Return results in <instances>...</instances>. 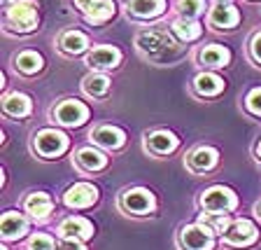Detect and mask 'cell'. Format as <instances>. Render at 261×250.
Instances as JSON below:
<instances>
[{"mask_svg": "<svg viewBox=\"0 0 261 250\" xmlns=\"http://www.w3.org/2000/svg\"><path fill=\"white\" fill-rule=\"evenodd\" d=\"M236 203H238L236 194L228 190V187H222V185L210 187V190H205L201 196V206L212 213L231 211V208H236Z\"/></svg>", "mask_w": 261, "mask_h": 250, "instance_id": "8992f818", "label": "cell"}, {"mask_svg": "<svg viewBox=\"0 0 261 250\" xmlns=\"http://www.w3.org/2000/svg\"><path fill=\"white\" fill-rule=\"evenodd\" d=\"M194 89L201 96H217L224 89V80L215 73H201V75L194 80Z\"/></svg>", "mask_w": 261, "mask_h": 250, "instance_id": "d6986e66", "label": "cell"}, {"mask_svg": "<svg viewBox=\"0 0 261 250\" xmlns=\"http://www.w3.org/2000/svg\"><path fill=\"white\" fill-rule=\"evenodd\" d=\"M35 150H38L42 157L51 159V157H59L61 152H65L68 147V136L63 131H56V129H44L40 133H35V141H33Z\"/></svg>", "mask_w": 261, "mask_h": 250, "instance_id": "3957f363", "label": "cell"}, {"mask_svg": "<svg viewBox=\"0 0 261 250\" xmlns=\"http://www.w3.org/2000/svg\"><path fill=\"white\" fill-rule=\"evenodd\" d=\"M110 16H114V3L112 0H98L96 5L87 12V21L89 24H105Z\"/></svg>", "mask_w": 261, "mask_h": 250, "instance_id": "d4e9b609", "label": "cell"}, {"mask_svg": "<svg viewBox=\"0 0 261 250\" xmlns=\"http://www.w3.org/2000/svg\"><path fill=\"white\" fill-rule=\"evenodd\" d=\"M147 147L156 154H168L177 147V138L170 131H154L152 136H147Z\"/></svg>", "mask_w": 261, "mask_h": 250, "instance_id": "2e32d148", "label": "cell"}, {"mask_svg": "<svg viewBox=\"0 0 261 250\" xmlns=\"http://www.w3.org/2000/svg\"><path fill=\"white\" fill-rule=\"evenodd\" d=\"M173 33L179 40L189 42V40H196L198 35H201V26H198L196 21H189V19H177V21L173 24Z\"/></svg>", "mask_w": 261, "mask_h": 250, "instance_id": "4316f807", "label": "cell"}, {"mask_svg": "<svg viewBox=\"0 0 261 250\" xmlns=\"http://www.w3.org/2000/svg\"><path fill=\"white\" fill-rule=\"evenodd\" d=\"M26 211L31 213L33 218H38V220H44L51 213V199H49L47 194H42V192H35V194H31L26 199Z\"/></svg>", "mask_w": 261, "mask_h": 250, "instance_id": "7402d4cb", "label": "cell"}, {"mask_svg": "<svg viewBox=\"0 0 261 250\" xmlns=\"http://www.w3.org/2000/svg\"><path fill=\"white\" fill-rule=\"evenodd\" d=\"M256 154H259V159H261V141H259V145H256Z\"/></svg>", "mask_w": 261, "mask_h": 250, "instance_id": "e575fe53", "label": "cell"}, {"mask_svg": "<svg viewBox=\"0 0 261 250\" xmlns=\"http://www.w3.org/2000/svg\"><path fill=\"white\" fill-rule=\"evenodd\" d=\"M3 3H5V5H10V3H12V0H3Z\"/></svg>", "mask_w": 261, "mask_h": 250, "instance_id": "74e56055", "label": "cell"}, {"mask_svg": "<svg viewBox=\"0 0 261 250\" xmlns=\"http://www.w3.org/2000/svg\"><path fill=\"white\" fill-rule=\"evenodd\" d=\"M219 154L217 150H212V147H198L194 152L189 154V169L196 171V173H205L210 171L215 164H217Z\"/></svg>", "mask_w": 261, "mask_h": 250, "instance_id": "5bb4252c", "label": "cell"}, {"mask_svg": "<svg viewBox=\"0 0 261 250\" xmlns=\"http://www.w3.org/2000/svg\"><path fill=\"white\" fill-rule=\"evenodd\" d=\"M136 44H138V49H140L142 54L149 56V59H154V61H168L177 54V44L173 42V38H170L168 33H163V31L140 33L138 40H136Z\"/></svg>", "mask_w": 261, "mask_h": 250, "instance_id": "6da1fadb", "label": "cell"}, {"mask_svg": "<svg viewBox=\"0 0 261 250\" xmlns=\"http://www.w3.org/2000/svg\"><path fill=\"white\" fill-rule=\"evenodd\" d=\"M108 89H110V80L103 73H91V75L84 77V92H87L89 96L98 98V96H103Z\"/></svg>", "mask_w": 261, "mask_h": 250, "instance_id": "484cf974", "label": "cell"}, {"mask_svg": "<svg viewBox=\"0 0 261 250\" xmlns=\"http://www.w3.org/2000/svg\"><path fill=\"white\" fill-rule=\"evenodd\" d=\"M16 71L23 73V75H35V73L42 71V56L35 54V52H21V54L14 59Z\"/></svg>", "mask_w": 261, "mask_h": 250, "instance_id": "cb8c5ba5", "label": "cell"}, {"mask_svg": "<svg viewBox=\"0 0 261 250\" xmlns=\"http://www.w3.org/2000/svg\"><path fill=\"white\" fill-rule=\"evenodd\" d=\"M91 138L93 143H98L105 150H117V147L124 145L126 133L121 129H117V126H100V129H96L91 133Z\"/></svg>", "mask_w": 261, "mask_h": 250, "instance_id": "4fadbf2b", "label": "cell"}, {"mask_svg": "<svg viewBox=\"0 0 261 250\" xmlns=\"http://www.w3.org/2000/svg\"><path fill=\"white\" fill-rule=\"evenodd\" d=\"M238 19H240L238 10L231 5H217L210 12V24L215 28H233L238 24Z\"/></svg>", "mask_w": 261, "mask_h": 250, "instance_id": "ac0fdd59", "label": "cell"}, {"mask_svg": "<svg viewBox=\"0 0 261 250\" xmlns=\"http://www.w3.org/2000/svg\"><path fill=\"white\" fill-rule=\"evenodd\" d=\"M96 3H98V0H75V5L80 7V10H84V12H89L93 5H96Z\"/></svg>", "mask_w": 261, "mask_h": 250, "instance_id": "836d02e7", "label": "cell"}, {"mask_svg": "<svg viewBox=\"0 0 261 250\" xmlns=\"http://www.w3.org/2000/svg\"><path fill=\"white\" fill-rule=\"evenodd\" d=\"M166 10V0H130L128 12L140 19H154Z\"/></svg>", "mask_w": 261, "mask_h": 250, "instance_id": "9a60e30c", "label": "cell"}, {"mask_svg": "<svg viewBox=\"0 0 261 250\" xmlns=\"http://www.w3.org/2000/svg\"><path fill=\"white\" fill-rule=\"evenodd\" d=\"M75 159L84 171H100L108 164V157L100 150H93V147H82Z\"/></svg>", "mask_w": 261, "mask_h": 250, "instance_id": "44dd1931", "label": "cell"}, {"mask_svg": "<svg viewBox=\"0 0 261 250\" xmlns=\"http://www.w3.org/2000/svg\"><path fill=\"white\" fill-rule=\"evenodd\" d=\"M7 21L19 33H28L38 26V5L35 0H19L7 10Z\"/></svg>", "mask_w": 261, "mask_h": 250, "instance_id": "7a4b0ae2", "label": "cell"}, {"mask_svg": "<svg viewBox=\"0 0 261 250\" xmlns=\"http://www.w3.org/2000/svg\"><path fill=\"white\" fill-rule=\"evenodd\" d=\"M56 250H87L82 245V241H75V239H63L61 243H56Z\"/></svg>", "mask_w": 261, "mask_h": 250, "instance_id": "1f68e13d", "label": "cell"}, {"mask_svg": "<svg viewBox=\"0 0 261 250\" xmlns=\"http://www.w3.org/2000/svg\"><path fill=\"white\" fill-rule=\"evenodd\" d=\"M59 234L63 236V239L87 241L93 236V227H91V222L84 218H68L59 224Z\"/></svg>", "mask_w": 261, "mask_h": 250, "instance_id": "30bf717a", "label": "cell"}, {"mask_svg": "<svg viewBox=\"0 0 261 250\" xmlns=\"http://www.w3.org/2000/svg\"><path fill=\"white\" fill-rule=\"evenodd\" d=\"M119 61H121V52L117 47H96L87 56V63L91 68H98V71L114 68V65H119Z\"/></svg>", "mask_w": 261, "mask_h": 250, "instance_id": "8fae6325", "label": "cell"}, {"mask_svg": "<svg viewBox=\"0 0 261 250\" xmlns=\"http://www.w3.org/2000/svg\"><path fill=\"white\" fill-rule=\"evenodd\" d=\"M212 236H215V232L207 229L205 224H187L179 234V243L185 250H212V245H215Z\"/></svg>", "mask_w": 261, "mask_h": 250, "instance_id": "277c9868", "label": "cell"}, {"mask_svg": "<svg viewBox=\"0 0 261 250\" xmlns=\"http://www.w3.org/2000/svg\"><path fill=\"white\" fill-rule=\"evenodd\" d=\"M256 241V227L250 220H238L224 232V243L228 245H250Z\"/></svg>", "mask_w": 261, "mask_h": 250, "instance_id": "9c48e42d", "label": "cell"}, {"mask_svg": "<svg viewBox=\"0 0 261 250\" xmlns=\"http://www.w3.org/2000/svg\"><path fill=\"white\" fill-rule=\"evenodd\" d=\"M26 232H28V222L19 213L7 211L5 215L0 218V234L5 236V239H21Z\"/></svg>", "mask_w": 261, "mask_h": 250, "instance_id": "7c38bea8", "label": "cell"}, {"mask_svg": "<svg viewBox=\"0 0 261 250\" xmlns=\"http://www.w3.org/2000/svg\"><path fill=\"white\" fill-rule=\"evenodd\" d=\"M256 215L261 218V203H256Z\"/></svg>", "mask_w": 261, "mask_h": 250, "instance_id": "d590c367", "label": "cell"}, {"mask_svg": "<svg viewBox=\"0 0 261 250\" xmlns=\"http://www.w3.org/2000/svg\"><path fill=\"white\" fill-rule=\"evenodd\" d=\"M252 56H254V61H259L261 63V33H256L254 38H252Z\"/></svg>", "mask_w": 261, "mask_h": 250, "instance_id": "d6a6232c", "label": "cell"}, {"mask_svg": "<svg viewBox=\"0 0 261 250\" xmlns=\"http://www.w3.org/2000/svg\"><path fill=\"white\" fill-rule=\"evenodd\" d=\"M89 47V38L82 31H68L61 35V49L65 54H82Z\"/></svg>", "mask_w": 261, "mask_h": 250, "instance_id": "603a6c76", "label": "cell"}, {"mask_svg": "<svg viewBox=\"0 0 261 250\" xmlns=\"http://www.w3.org/2000/svg\"><path fill=\"white\" fill-rule=\"evenodd\" d=\"M154 194L149 190H142V187H136V190H126L124 196H121V206L126 208L133 215H147L149 211H154Z\"/></svg>", "mask_w": 261, "mask_h": 250, "instance_id": "52a82bcc", "label": "cell"}, {"mask_svg": "<svg viewBox=\"0 0 261 250\" xmlns=\"http://www.w3.org/2000/svg\"><path fill=\"white\" fill-rule=\"evenodd\" d=\"M245 108L250 110L252 115H261V89H252L245 98Z\"/></svg>", "mask_w": 261, "mask_h": 250, "instance_id": "4dcf8cb0", "label": "cell"}, {"mask_svg": "<svg viewBox=\"0 0 261 250\" xmlns=\"http://www.w3.org/2000/svg\"><path fill=\"white\" fill-rule=\"evenodd\" d=\"M28 250H56L54 245V239L47 234H35L28 243Z\"/></svg>", "mask_w": 261, "mask_h": 250, "instance_id": "f546056e", "label": "cell"}, {"mask_svg": "<svg viewBox=\"0 0 261 250\" xmlns=\"http://www.w3.org/2000/svg\"><path fill=\"white\" fill-rule=\"evenodd\" d=\"M203 7H205L203 0H179L177 3V10H179V14H182V19H189V21L201 14Z\"/></svg>", "mask_w": 261, "mask_h": 250, "instance_id": "f1b7e54d", "label": "cell"}, {"mask_svg": "<svg viewBox=\"0 0 261 250\" xmlns=\"http://www.w3.org/2000/svg\"><path fill=\"white\" fill-rule=\"evenodd\" d=\"M201 224H205L207 229H212L215 234H224V232L231 227V224H228L226 213H203Z\"/></svg>", "mask_w": 261, "mask_h": 250, "instance_id": "83f0119b", "label": "cell"}, {"mask_svg": "<svg viewBox=\"0 0 261 250\" xmlns=\"http://www.w3.org/2000/svg\"><path fill=\"white\" fill-rule=\"evenodd\" d=\"M54 120L63 126H82L89 120V108L75 98H68L54 108Z\"/></svg>", "mask_w": 261, "mask_h": 250, "instance_id": "5b68a950", "label": "cell"}, {"mask_svg": "<svg viewBox=\"0 0 261 250\" xmlns=\"http://www.w3.org/2000/svg\"><path fill=\"white\" fill-rule=\"evenodd\" d=\"M96 199H98V190L93 185H89V183H77L63 196L65 206L70 208H87L91 203H96Z\"/></svg>", "mask_w": 261, "mask_h": 250, "instance_id": "ba28073f", "label": "cell"}, {"mask_svg": "<svg viewBox=\"0 0 261 250\" xmlns=\"http://www.w3.org/2000/svg\"><path fill=\"white\" fill-rule=\"evenodd\" d=\"M3 110L10 117H26L31 112V98L26 94H10L3 98Z\"/></svg>", "mask_w": 261, "mask_h": 250, "instance_id": "ffe728a7", "label": "cell"}, {"mask_svg": "<svg viewBox=\"0 0 261 250\" xmlns=\"http://www.w3.org/2000/svg\"><path fill=\"white\" fill-rule=\"evenodd\" d=\"M203 65H212V68H222V65L228 63L231 59V52L222 44H207L205 49H201V54H198Z\"/></svg>", "mask_w": 261, "mask_h": 250, "instance_id": "e0dca14e", "label": "cell"}, {"mask_svg": "<svg viewBox=\"0 0 261 250\" xmlns=\"http://www.w3.org/2000/svg\"><path fill=\"white\" fill-rule=\"evenodd\" d=\"M217 3H219V5H226V3H228V0H217Z\"/></svg>", "mask_w": 261, "mask_h": 250, "instance_id": "8d00e7d4", "label": "cell"}]
</instances>
